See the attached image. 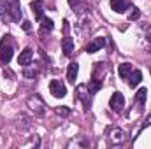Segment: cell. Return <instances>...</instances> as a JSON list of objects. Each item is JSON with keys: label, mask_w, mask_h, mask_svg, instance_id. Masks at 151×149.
I'll use <instances>...</instances> for the list:
<instances>
[{"label": "cell", "mask_w": 151, "mask_h": 149, "mask_svg": "<svg viewBox=\"0 0 151 149\" xmlns=\"http://www.w3.org/2000/svg\"><path fill=\"white\" fill-rule=\"evenodd\" d=\"M0 9H5V14L2 16L4 19H12L14 23H18L21 19V4L19 0H2L0 2Z\"/></svg>", "instance_id": "6da1fadb"}, {"label": "cell", "mask_w": 151, "mask_h": 149, "mask_svg": "<svg viewBox=\"0 0 151 149\" xmlns=\"http://www.w3.org/2000/svg\"><path fill=\"white\" fill-rule=\"evenodd\" d=\"M12 42H11V37L5 35V37L0 40V62L2 63H9L11 58H12Z\"/></svg>", "instance_id": "7a4b0ae2"}, {"label": "cell", "mask_w": 151, "mask_h": 149, "mask_svg": "<svg viewBox=\"0 0 151 149\" xmlns=\"http://www.w3.org/2000/svg\"><path fill=\"white\" fill-rule=\"evenodd\" d=\"M49 91H51V95H53L55 98H63V97L67 95V88H65L60 81H56V79H53V81L49 82Z\"/></svg>", "instance_id": "3957f363"}, {"label": "cell", "mask_w": 151, "mask_h": 149, "mask_svg": "<svg viewBox=\"0 0 151 149\" xmlns=\"http://www.w3.org/2000/svg\"><path fill=\"white\" fill-rule=\"evenodd\" d=\"M109 107H111L114 112L123 111V107H125V97H123V93H119V91L113 93V97H111V100H109Z\"/></svg>", "instance_id": "277c9868"}, {"label": "cell", "mask_w": 151, "mask_h": 149, "mask_svg": "<svg viewBox=\"0 0 151 149\" xmlns=\"http://www.w3.org/2000/svg\"><path fill=\"white\" fill-rule=\"evenodd\" d=\"M32 60H34V51H32L30 47H25V49L19 53V56H18V63L23 65V67H28V65L32 63Z\"/></svg>", "instance_id": "5b68a950"}, {"label": "cell", "mask_w": 151, "mask_h": 149, "mask_svg": "<svg viewBox=\"0 0 151 149\" xmlns=\"http://www.w3.org/2000/svg\"><path fill=\"white\" fill-rule=\"evenodd\" d=\"M104 44H106V39L104 37L93 39V40L86 46V53H97V51H100V49L104 47Z\"/></svg>", "instance_id": "8992f818"}, {"label": "cell", "mask_w": 151, "mask_h": 149, "mask_svg": "<svg viewBox=\"0 0 151 149\" xmlns=\"http://www.w3.org/2000/svg\"><path fill=\"white\" fill-rule=\"evenodd\" d=\"M111 9H113L114 12H125L127 9H130V2H127V0H111Z\"/></svg>", "instance_id": "52a82bcc"}, {"label": "cell", "mask_w": 151, "mask_h": 149, "mask_svg": "<svg viewBox=\"0 0 151 149\" xmlns=\"http://www.w3.org/2000/svg\"><path fill=\"white\" fill-rule=\"evenodd\" d=\"M109 139H111V142H118V144H121L123 140H125V133H123V130L121 128H111L109 130Z\"/></svg>", "instance_id": "ba28073f"}, {"label": "cell", "mask_w": 151, "mask_h": 149, "mask_svg": "<svg viewBox=\"0 0 151 149\" xmlns=\"http://www.w3.org/2000/svg\"><path fill=\"white\" fill-rule=\"evenodd\" d=\"M62 51L65 56H70L72 51H74V40L72 37H63L62 39Z\"/></svg>", "instance_id": "9c48e42d"}, {"label": "cell", "mask_w": 151, "mask_h": 149, "mask_svg": "<svg viewBox=\"0 0 151 149\" xmlns=\"http://www.w3.org/2000/svg\"><path fill=\"white\" fill-rule=\"evenodd\" d=\"M30 9H32L34 16H35L37 19L42 18V11H44V4H42V0H34V2L30 4Z\"/></svg>", "instance_id": "30bf717a"}, {"label": "cell", "mask_w": 151, "mask_h": 149, "mask_svg": "<svg viewBox=\"0 0 151 149\" xmlns=\"http://www.w3.org/2000/svg\"><path fill=\"white\" fill-rule=\"evenodd\" d=\"M28 107H30L34 112H37V114H42V112H44V109H42L44 104L39 100L37 97H35V98H28Z\"/></svg>", "instance_id": "8fae6325"}, {"label": "cell", "mask_w": 151, "mask_h": 149, "mask_svg": "<svg viewBox=\"0 0 151 149\" xmlns=\"http://www.w3.org/2000/svg\"><path fill=\"white\" fill-rule=\"evenodd\" d=\"M77 72H79V65L77 63H70L69 69H67V79H69V82H76Z\"/></svg>", "instance_id": "7c38bea8"}, {"label": "cell", "mask_w": 151, "mask_h": 149, "mask_svg": "<svg viewBox=\"0 0 151 149\" xmlns=\"http://www.w3.org/2000/svg\"><path fill=\"white\" fill-rule=\"evenodd\" d=\"M142 81V72L141 70H134V72H130V79H128V84L132 86V88H135L139 82Z\"/></svg>", "instance_id": "4fadbf2b"}, {"label": "cell", "mask_w": 151, "mask_h": 149, "mask_svg": "<svg viewBox=\"0 0 151 149\" xmlns=\"http://www.w3.org/2000/svg\"><path fill=\"white\" fill-rule=\"evenodd\" d=\"M132 72V65L130 63H121L119 67H118V74L121 79H128V75Z\"/></svg>", "instance_id": "5bb4252c"}, {"label": "cell", "mask_w": 151, "mask_h": 149, "mask_svg": "<svg viewBox=\"0 0 151 149\" xmlns=\"http://www.w3.org/2000/svg\"><path fill=\"white\" fill-rule=\"evenodd\" d=\"M53 21L49 18H40V34H46V32H51L53 30Z\"/></svg>", "instance_id": "9a60e30c"}, {"label": "cell", "mask_w": 151, "mask_h": 149, "mask_svg": "<svg viewBox=\"0 0 151 149\" xmlns=\"http://www.w3.org/2000/svg\"><path fill=\"white\" fill-rule=\"evenodd\" d=\"M146 98H148V90L146 88H141L137 93H135V102L139 105H144L146 104Z\"/></svg>", "instance_id": "2e32d148"}, {"label": "cell", "mask_w": 151, "mask_h": 149, "mask_svg": "<svg viewBox=\"0 0 151 149\" xmlns=\"http://www.w3.org/2000/svg\"><path fill=\"white\" fill-rule=\"evenodd\" d=\"M83 91H84V84H81V86H77V91H76V95H77V98H81V100H83V104H84V107L88 109V107H90V102H88V98L84 97V93H83Z\"/></svg>", "instance_id": "e0dca14e"}, {"label": "cell", "mask_w": 151, "mask_h": 149, "mask_svg": "<svg viewBox=\"0 0 151 149\" xmlns=\"http://www.w3.org/2000/svg\"><path fill=\"white\" fill-rule=\"evenodd\" d=\"M69 4H70V7L74 11H77V12H81L84 9V2L83 0H69Z\"/></svg>", "instance_id": "ac0fdd59"}, {"label": "cell", "mask_w": 151, "mask_h": 149, "mask_svg": "<svg viewBox=\"0 0 151 149\" xmlns=\"http://www.w3.org/2000/svg\"><path fill=\"white\" fill-rule=\"evenodd\" d=\"M88 88H90V95H93V93H97V91L102 88V84H100V81H97V79H95V81H91V82H90V86H88Z\"/></svg>", "instance_id": "d6986e66"}, {"label": "cell", "mask_w": 151, "mask_h": 149, "mask_svg": "<svg viewBox=\"0 0 151 149\" xmlns=\"http://www.w3.org/2000/svg\"><path fill=\"white\" fill-rule=\"evenodd\" d=\"M139 18H141V11H139L137 7H132V12L128 14V19H130V21H137Z\"/></svg>", "instance_id": "ffe728a7"}, {"label": "cell", "mask_w": 151, "mask_h": 149, "mask_svg": "<svg viewBox=\"0 0 151 149\" xmlns=\"http://www.w3.org/2000/svg\"><path fill=\"white\" fill-rule=\"evenodd\" d=\"M69 109H67V107H62V109H56V114H60V116H67V114H69Z\"/></svg>", "instance_id": "44dd1931"}, {"label": "cell", "mask_w": 151, "mask_h": 149, "mask_svg": "<svg viewBox=\"0 0 151 149\" xmlns=\"http://www.w3.org/2000/svg\"><path fill=\"white\" fill-rule=\"evenodd\" d=\"M30 28H32L30 27V21H23V30L25 32H30Z\"/></svg>", "instance_id": "7402d4cb"}]
</instances>
